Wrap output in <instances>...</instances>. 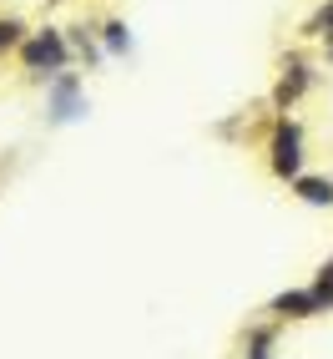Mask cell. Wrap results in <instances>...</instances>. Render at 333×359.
<instances>
[{"label":"cell","mask_w":333,"mask_h":359,"mask_svg":"<svg viewBox=\"0 0 333 359\" xmlns=\"http://www.w3.org/2000/svg\"><path fill=\"white\" fill-rule=\"evenodd\" d=\"M81 116H86V91H81V81L71 76V71L51 76V122L66 127V122H81Z\"/></svg>","instance_id":"1"},{"label":"cell","mask_w":333,"mask_h":359,"mask_svg":"<svg viewBox=\"0 0 333 359\" xmlns=\"http://www.w3.org/2000/svg\"><path fill=\"white\" fill-rule=\"evenodd\" d=\"M273 172L288 177V182L303 177V137H298L293 122H283V127L273 132Z\"/></svg>","instance_id":"2"},{"label":"cell","mask_w":333,"mask_h":359,"mask_svg":"<svg viewBox=\"0 0 333 359\" xmlns=\"http://www.w3.org/2000/svg\"><path fill=\"white\" fill-rule=\"evenodd\" d=\"M26 66L36 76H61L66 71V41L56 31H41L36 41H26Z\"/></svg>","instance_id":"3"},{"label":"cell","mask_w":333,"mask_h":359,"mask_svg":"<svg viewBox=\"0 0 333 359\" xmlns=\"http://www.w3.org/2000/svg\"><path fill=\"white\" fill-rule=\"evenodd\" d=\"M273 314H278V319H308V314H318V299H313V289L278 294V299H273Z\"/></svg>","instance_id":"4"},{"label":"cell","mask_w":333,"mask_h":359,"mask_svg":"<svg viewBox=\"0 0 333 359\" xmlns=\"http://www.w3.org/2000/svg\"><path fill=\"white\" fill-rule=\"evenodd\" d=\"M298 198L303 203H313V208H333V182L328 177H298Z\"/></svg>","instance_id":"5"},{"label":"cell","mask_w":333,"mask_h":359,"mask_svg":"<svg viewBox=\"0 0 333 359\" xmlns=\"http://www.w3.org/2000/svg\"><path fill=\"white\" fill-rule=\"evenodd\" d=\"M313 299H318V314H323V309H333V258L323 263V273L313 278Z\"/></svg>","instance_id":"6"},{"label":"cell","mask_w":333,"mask_h":359,"mask_svg":"<svg viewBox=\"0 0 333 359\" xmlns=\"http://www.w3.org/2000/svg\"><path fill=\"white\" fill-rule=\"evenodd\" d=\"M106 51H116V56L132 51V31L122 26V20H111V26H106Z\"/></svg>","instance_id":"7"},{"label":"cell","mask_w":333,"mask_h":359,"mask_svg":"<svg viewBox=\"0 0 333 359\" xmlns=\"http://www.w3.org/2000/svg\"><path fill=\"white\" fill-rule=\"evenodd\" d=\"M20 41V20H0V46H15Z\"/></svg>","instance_id":"8"},{"label":"cell","mask_w":333,"mask_h":359,"mask_svg":"<svg viewBox=\"0 0 333 359\" xmlns=\"http://www.w3.org/2000/svg\"><path fill=\"white\" fill-rule=\"evenodd\" d=\"M313 31H333V6H328V11H323V15L313 20Z\"/></svg>","instance_id":"9"}]
</instances>
